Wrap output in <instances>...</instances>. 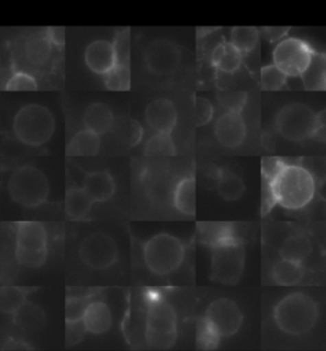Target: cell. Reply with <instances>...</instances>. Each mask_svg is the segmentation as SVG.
<instances>
[{
    "label": "cell",
    "instance_id": "6da1fadb",
    "mask_svg": "<svg viewBox=\"0 0 326 351\" xmlns=\"http://www.w3.org/2000/svg\"><path fill=\"white\" fill-rule=\"evenodd\" d=\"M274 204L284 209L300 210L312 202L316 184L309 169L297 165L284 163L270 182H265Z\"/></svg>",
    "mask_w": 326,
    "mask_h": 351
},
{
    "label": "cell",
    "instance_id": "7a4b0ae2",
    "mask_svg": "<svg viewBox=\"0 0 326 351\" xmlns=\"http://www.w3.org/2000/svg\"><path fill=\"white\" fill-rule=\"evenodd\" d=\"M273 316L283 332L294 336L307 334L318 322V304L307 294L292 293L279 300Z\"/></svg>",
    "mask_w": 326,
    "mask_h": 351
},
{
    "label": "cell",
    "instance_id": "3957f363",
    "mask_svg": "<svg viewBox=\"0 0 326 351\" xmlns=\"http://www.w3.org/2000/svg\"><path fill=\"white\" fill-rule=\"evenodd\" d=\"M53 112L43 105L28 104L21 107L13 117V132L27 147H41L53 138L55 132Z\"/></svg>",
    "mask_w": 326,
    "mask_h": 351
},
{
    "label": "cell",
    "instance_id": "277c9868",
    "mask_svg": "<svg viewBox=\"0 0 326 351\" xmlns=\"http://www.w3.org/2000/svg\"><path fill=\"white\" fill-rule=\"evenodd\" d=\"M12 200L23 208H37L47 202L50 193L49 180L43 171L34 166L16 168L8 180Z\"/></svg>",
    "mask_w": 326,
    "mask_h": 351
},
{
    "label": "cell",
    "instance_id": "5b68a950",
    "mask_svg": "<svg viewBox=\"0 0 326 351\" xmlns=\"http://www.w3.org/2000/svg\"><path fill=\"white\" fill-rule=\"evenodd\" d=\"M185 258V247L178 238L159 233L150 238L144 246V263L156 275L176 271Z\"/></svg>",
    "mask_w": 326,
    "mask_h": 351
},
{
    "label": "cell",
    "instance_id": "8992f818",
    "mask_svg": "<svg viewBox=\"0 0 326 351\" xmlns=\"http://www.w3.org/2000/svg\"><path fill=\"white\" fill-rule=\"evenodd\" d=\"M177 317L174 307L162 299L150 300L147 312L145 340L156 350H166L176 341Z\"/></svg>",
    "mask_w": 326,
    "mask_h": 351
},
{
    "label": "cell",
    "instance_id": "52a82bcc",
    "mask_svg": "<svg viewBox=\"0 0 326 351\" xmlns=\"http://www.w3.org/2000/svg\"><path fill=\"white\" fill-rule=\"evenodd\" d=\"M16 258L30 269H37L47 258V232L40 221H19L16 227Z\"/></svg>",
    "mask_w": 326,
    "mask_h": 351
},
{
    "label": "cell",
    "instance_id": "ba28073f",
    "mask_svg": "<svg viewBox=\"0 0 326 351\" xmlns=\"http://www.w3.org/2000/svg\"><path fill=\"white\" fill-rule=\"evenodd\" d=\"M316 121L318 116L311 107L294 102L279 110L275 117V126L284 139L303 141L312 138Z\"/></svg>",
    "mask_w": 326,
    "mask_h": 351
},
{
    "label": "cell",
    "instance_id": "9c48e42d",
    "mask_svg": "<svg viewBox=\"0 0 326 351\" xmlns=\"http://www.w3.org/2000/svg\"><path fill=\"white\" fill-rule=\"evenodd\" d=\"M245 270V248L241 242L213 247L211 279L226 285L237 284Z\"/></svg>",
    "mask_w": 326,
    "mask_h": 351
},
{
    "label": "cell",
    "instance_id": "30bf717a",
    "mask_svg": "<svg viewBox=\"0 0 326 351\" xmlns=\"http://www.w3.org/2000/svg\"><path fill=\"white\" fill-rule=\"evenodd\" d=\"M315 50L306 41L300 38H284L275 46L273 65L288 77H301L306 71Z\"/></svg>",
    "mask_w": 326,
    "mask_h": 351
},
{
    "label": "cell",
    "instance_id": "8fae6325",
    "mask_svg": "<svg viewBox=\"0 0 326 351\" xmlns=\"http://www.w3.org/2000/svg\"><path fill=\"white\" fill-rule=\"evenodd\" d=\"M117 245L105 232H95L82 241L80 256L82 261L93 270H106L117 260Z\"/></svg>",
    "mask_w": 326,
    "mask_h": 351
},
{
    "label": "cell",
    "instance_id": "7c38bea8",
    "mask_svg": "<svg viewBox=\"0 0 326 351\" xmlns=\"http://www.w3.org/2000/svg\"><path fill=\"white\" fill-rule=\"evenodd\" d=\"M204 318L222 339L237 334L244 316L233 300L220 298L209 304Z\"/></svg>",
    "mask_w": 326,
    "mask_h": 351
},
{
    "label": "cell",
    "instance_id": "4fadbf2b",
    "mask_svg": "<svg viewBox=\"0 0 326 351\" xmlns=\"http://www.w3.org/2000/svg\"><path fill=\"white\" fill-rule=\"evenodd\" d=\"M144 62L152 74L167 77L178 69L181 51L175 43L159 38L147 46L144 51Z\"/></svg>",
    "mask_w": 326,
    "mask_h": 351
},
{
    "label": "cell",
    "instance_id": "5bb4252c",
    "mask_svg": "<svg viewBox=\"0 0 326 351\" xmlns=\"http://www.w3.org/2000/svg\"><path fill=\"white\" fill-rule=\"evenodd\" d=\"M214 132L223 147L237 148L246 138V123L242 114L237 112H224L218 117Z\"/></svg>",
    "mask_w": 326,
    "mask_h": 351
},
{
    "label": "cell",
    "instance_id": "9a60e30c",
    "mask_svg": "<svg viewBox=\"0 0 326 351\" xmlns=\"http://www.w3.org/2000/svg\"><path fill=\"white\" fill-rule=\"evenodd\" d=\"M145 121L156 134L171 135L177 123L176 106L166 98L150 102L145 110Z\"/></svg>",
    "mask_w": 326,
    "mask_h": 351
},
{
    "label": "cell",
    "instance_id": "2e32d148",
    "mask_svg": "<svg viewBox=\"0 0 326 351\" xmlns=\"http://www.w3.org/2000/svg\"><path fill=\"white\" fill-rule=\"evenodd\" d=\"M84 59L91 71L100 75H105L116 65L114 45L106 40L93 41L87 46Z\"/></svg>",
    "mask_w": 326,
    "mask_h": 351
},
{
    "label": "cell",
    "instance_id": "e0dca14e",
    "mask_svg": "<svg viewBox=\"0 0 326 351\" xmlns=\"http://www.w3.org/2000/svg\"><path fill=\"white\" fill-rule=\"evenodd\" d=\"M82 190L87 193V196L93 204L108 202L116 191L114 177L107 171L87 173L84 177Z\"/></svg>",
    "mask_w": 326,
    "mask_h": 351
},
{
    "label": "cell",
    "instance_id": "ac0fdd59",
    "mask_svg": "<svg viewBox=\"0 0 326 351\" xmlns=\"http://www.w3.org/2000/svg\"><path fill=\"white\" fill-rule=\"evenodd\" d=\"M87 332L102 335L110 330L113 325V315L110 308L104 302H92L82 318Z\"/></svg>",
    "mask_w": 326,
    "mask_h": 351
},
{
    "label": "cell",
    "instance_id": "d6986e66",
    "mask_svg": "<svg viewBox=\"0 0 326 351\" xmlns=\"http://www.w3.org/2000/svg\"><path fill=\"white\" fill-rule=\"evenodd\" d=\"M83 123L86 130L100 136L106 134L113 128L114 114L105 104H92L84 112Z\"/></svg>",
    "mask_w": 326,
    "mask_h": 351
},
{
    "label": "cell",
    "instance_id": "ffe728a7",
    "mask_svg": "<svg viewBox=\"0 0 326 351\" xmlns=\"http://www.w3.org/2000/svg\"><path fill=\"white\" fill-rule=\"evenodd\" d=\"M199 228L202 241L212 248L240 242L235 229L229 223H205L199 224Z\"/></svg>",
    "mask_w": 326,
    "mask_h": 351
},
{
    "label": "cell",
    "instance_id": "44dd1931",
    "mask_svg": "<svg viewBox=\"0 0 326 351\" xmlns=\"http://www.w3.org/2000/svg\"><path fill=\"white\" fill-rule=\"evenodd\" d=\"M312 252V245L309 238L305 234H292L283 241L282 246L279 248V255L282 260L291 261L294 263H302Z\"/></svg>",
    "mask_w": 326,
    "mask_h": 351
},
{
    "label": "cell",
    "instance_id": "7402d4cb",
    "mask_svg": "<svg viewBox=\"0 0 326 351\" xmlns=\"http://www.w3.org/2000/svg\"><path fill=\"white\" fill-rule=\"evenodd\" d=\"M303 87L307 90H325L326 88V58L325 53H318L312 55L306 71L300 77Z\"/></svg>",
    "mask_w": 326,
    "mask_h": 351
},
{
    "label": "cell",
    "instance_id": "603a6c76",
    "mask_svg": "<svg viewBox=\"0 0 326 351\" xmlns=\"http://www.w3.org/2000/svg\"><path fill=\"white\" fill-rule=\"evenodd\" d=\"M174 205L185 215H194L196 211V181L193 177L183 178L174 191Z\"/></svg>",
    "mask_w": 326,
    "mask_h": 351
},
{
    "label": "cell",
    "instance_id": "cb8c5ba5",
    "mask_svg": "<svg viewBox=\"0 0 326 351\" xmlns=\"http://www.w3.org/2000/svg\"><path fill=\"white\" fill-rule=\"evenodd\" d=\"M101 147L100 136L89 132L82 130L77 132L67 147L68 157H93L96 156Z\"/></svg>",
    "mask_w": 326,
    "mask_h": 351
},
{
    "label": "cell",
    "instance_id": "d4e9b609",
    "mask_svg": "<svg viewBox=\"0 0 326 351\" xmlns=\"http://www.w3.org/2000/svg\"><path fill=\"white\" fill-rule=\"evenodd\" d=\"M242 62V53L231 43H222L218 45L212 53L213 66L223 73H235L238 71Z\"/></svg>",
    "mask_w": 326,
    "mask_h": 351
},
{
    "label": "cell",
    "instance_id": "484cf974",
    "mask_svg": "<svg viewBox=\"0 0 326 351\" xmlns=\"http://www.w3.org/2000/svg\"><path fill=\"white\" fill-rule=\"evenodd\" d=\"M93 202L82 190V187H71L65 193V213L74 220L83 219L89 215Z\"/></svg>",
    "mask_w": 326,
    "mask_h": 351
},
{
    "label": "cell",
    "instance_id": "4316f807",
    "mask_svg": "<svg viewBox=\"0 0 326 351\" xmlns=\"http://www.w3.org/2000/svg\"><path fill=\"white\" fill-rule=\"evenodd\" d=\"M218 193L227 202H236L245 193L242 178L229 168H222L218 172Z\"/></svg>",
    "mask_w": 326,
    "mask_h": 351
},
{
    "label": "cell",
    "instance_id": "83f0119b",
    "mask_svg": "<svg viewBox=\"0 0 326 351\" xmlns=\"http://www.w3.org/2000/svg\"><path fill=\"white\" fill-rule=\"evenodd\" d=\"M53 46L45 36H36L27 41L25 45V56L27 62L32 66H44L51 55Z\"/></svg>",
    "mask_w": 326,
    "mask_h": 351
},
{
    "label": "cell",
    "instance_id": "f1b7e54d",
    "mask_svg": "<svg viewBox=\"0 0 326 351\" xmlns=\"http://www.w3.org/2000/svg\"><path fill=\"white\" fill-rule=\"evenodd\" d=\"M273 279L277 284L283 287H292L299 284L303 275L305 270L301 263H291L286 260H279L273 266Z\"/></svg>",
    "mask_w": 326,
    "mask_h": 351
},
{
    "label": "cell",
    "instance_id": "f546056e",
    "mask_svg": "<svg viewBox=\"0 0 326 351\" xmlns=\"http://www.w3.org/2000/svg\"><path fill=\"white\" fill-rule=\"evenodd\" d=\"M259 29L255 27H235L231 29V44L237 49L240 53H251L259 44Z\"/></svg>",
    "mask_w": 326,
    "mask_h": 351
},
{
    "label": "cell",
    "instance_id": "4dcf8cb0",
    "mask_svg": "<svg viewBox=\"0 0 326 351\" xmlns=\"http://www.w3.org/2000/svg\"><path fill=\"white\" fill-rule=\"evenodd\" d=\"M144 153L147 157H174L176 154V148L171 135L168 134H154L145 143Z\"/></svg>",
    "mask_w": 326,
    "mask_h": 351
},
{
    "label": "cell",
    "instance_id": "1f68e13d",
    "mask_svg": "<svg viewBox=\"0 0 326 351\" xmlns=\"http://www.w3.org/2000/svg\"><path fill=\"white\" fill-rule=\"evenodd\" d=\"M26 303V291L17 287H5L0 290V308L4 313L14 315Z\"/></svg>",
    "mask_w": 326,
    "mask_h": 351
},
{
    "label": "cell",
    "instance_id": "d6a6232c",
    "mask_svg": "<svg viewBox=\"0 0 326 351\" xmlns=\"http://www.w3.org/2000/svg\"><path fill=\"white\" fill-rule=\"evenodd\" d=\"M104 77V83L110 90H129L130 89V69L128 65L116 64Z\"/></svg>",
    "mask_w": 326,
    "mask_h": 351
},
{
    "label": "cell",
    "instance_id": "836d02e7",
    "mask_svg": "<svg viewBox=\"0 0 326 351\" xmlns=\"http://www.w3.org/2000/svg\"><path fill=\"white\" fill-rule=\"evenodd\" d=\"M196 330H198L196 331L198 349H200V350H214V349H217L220 337L209 326V324L205 321V318L199 319Z\"/></svg>",
    "mask_w": 326,
    "mask_h": 351
},
{
    "label": "cell",
    "instance_id": "e575fe53",
    "mask_svg": "<svg viewBox=\"0 0 326 351\" xmlns=\"http://www.w3.org/2000/svg\"><path fill=\"white\" fill-rule=\"evenodd\" d=\"M38 88L37 80L27 71H14L5 83V90L9 92H31Z\"/></svg>",
    "mask_w": 326,
    "mask_h": 351
},
{
    "label": "cell",
    "instance_id": "d590c367",
    "mask_svg": "<svg viewBox=\"0 0 326 351\" xmlns=\"http://www.w3.org/2000/svg\"><path fill=\"white\" fill-rule=\"evenodd\" d=\"M260 84L265 90H279L287 84V77L275 65H266L260 71Z\"/></svg>",
    "mask_w": 326,
    "mask_h": 351
},
{
    "label": "cell",
    "instance_id": "8d00e7d4",
    "mask_svg": "<svg viewBox=\"0 0 326 351\" xmlns=\"http://www.w3.org/2000/svg\"><path fill=\"white\" fill-rule=\"evenodd\" d=\"M217 99L226 112L241 114L247 102L246 92H222L217 95Z\"/></svg>",
    "mask_w": 326,
    "mask_h": 351
},
{
    "label": "cell",
    "instance_id": "74e56055",
    "mask_svg": "<svg viewBox=\"0 0 326 351\" xmlns=\"http://www.w3.org/2000/svg\"><path fill=\"white\" fill-rule=\"evenodd\" d=\"M115 55H116V64L120 65H128L129 66V60H130V37H129V31H120L114 43Z\"/></svg>",
    "mask_w": 326,
    "mask_h": 351
},
{
    "label": "cell",
    "instance_id": "f35d334b",
    "mask_svg": "<svg viewBox=\"0 0 326 351\" xmlns=\"http://www.w3.org/2000/svg\"><path fill=\"white\" fill-rule=\"evenodd\" d=\"M214 107L212 102L204 97H196L195 99L194 119L196 126H204L212 120Z\"/></svg>",
    "mask_w": 326,
    "mask_h": 351
},
{
    "label": "cell",
    "instance_id": "ab89813d",
    "mask_svg": "<svg viewBox=\"0 0 326 351\" xmlns=\"http://www.w3.org/2000/svg\"><path fill=\"white\" fill-rule=\"evenodd\" d=\"M89 302L86 298H68L65 304V319L67 322L80 321L84 316Z\"/></svg>",
    "mask_w": 326,
    "mask_h": 351
},
{
    "label": "cell",
    "instance_id": "60d3db41",
    "mask_svg": "<svg viewBox=\"0 0 326 351\" xmlns=\"http://www.w3.org/2000/svg\"><path fill=\"white\" fill-rule=\"evenodd\" d=\"M87 334L86 326L83 321H73V322H65V341L67 346H74L80 343L84 336Z\"/></svg>",
    "mask_w": 326,
    "mask_h": 351
},
{
    "label": "cell",
    "instance_id": "b9f144b4",
    "mask_svg": "<svg viewBox=\"0 0 326 351\" xmlns=\"http://www.w3.org/2000/svg\"><path fill=\"white\" fill-rule=\"evenodd\" d=\"M284 166V162L279 158L263 159V177L265 182H270L274 176L279 172V169Z\"/></svg>",
    "mask_w": 326,
    "mask_h": 351
},
{
    "label": "cell",
    "instance_id": "7bdbcfd3",
    "mask_svg": "<svg viewBox=\"0 0 326 351\" xmlns=\"http://www.w3.org/2000/svg\"><path fill=\"white\" fill-rule=\"evenodd\" d=\"M261 32L264 34V37L270 41V43H281L284 40V37L288 35L290 28L288 27H265L261 28Z\"/></svg>",
    "mask_w": 326,
    "mask_h": 351
},
{
    "label": "cell",
    "instance_id": "ee69618b",
    "mask_svg": "<svg viewBox=\"0 0 326 351\" xmlns=\"http://www.w3.org/2000/svg\"><path fill=\"white\" fill-rule=\"evenodd\" d=\"M47 41L51 44V46L56 47H62L65 45V29L62 27H51L46 29Z\"/></svg>",
    "mask_w": 326,
    "mask_h": 351
},
{
    "label": "cell",
    "instance_id": "f6af8a7d",
    "mask_svg": "<svg viewBox=\"0 0 326 351\" xmlns=\"http://www.w3.org/2000/svg\"><path fill=\"white\" fill-rule=\"evenodd\" d=\"M143 128L141 123H138L137 120H130V147H135L141 143V138H143Z\"/></svg>",
    "mask_w": 326,
    "mask_h": 351
},
{
    "label": "cell",
    "instance_id": "bcb514c9",
    "mask_svg": "<svg viewBox=\"0 0 326 351\" xmlns=\"http://www.w3.org/2000/svg\"><path fill=\"white\" fill-rule=\"evenodd\" d=\"M316 116L318 121L312 138L320 141H325V111H321L320 114H316Z\"/></svg>",
    "mask_w": 326,
    "mask_h": 351
},
{
    "label": "cell",
    "instance_id": "7dc6e473",
    "mask_svg": "<svg viewBox=\"0 0 326 351\" xmlns=\"http://www.w3.org/2000/svg\"><path fill=\"white\" fill-rule=\"evenodd\" d=\"M28 349L26 343H22L21 340H14V339H9L7 343L1 346V350H25Z\"/></svg>",
    "mask_w": 326,
    "mask_h": 351
},
{
    "label": "cell",
    "instance_id": "c3c4849f",
    "mask_svg": "<svg viewBox=\"0 0 326 351\" xmlns=\"http://www.w3.org/2000/svg\"><path fill=\"white\" fill-rule=\"evenodd\" d=\"M0 66H1V53H0Z\"/></svg>",
    "mask_w": 326,
    "mask_h": 351
}]
</instances>
